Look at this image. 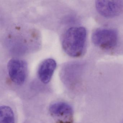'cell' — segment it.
<instances>
[{"label": "cell", "instance_id": "obj_2", "mask_svg": "<svg viewBox=\"0 0 123 123\" xmlns=\"http://www.w3.org/2000/svg\"><path fill=\"white\" fill-rule=\"evenodd\" d=\"M94 45L104 49L114 48L118 40V32L112 29L99 28L94 31L92 36Z\"/></svg>", "mask_w": 123, "mask_h": 123}, {"label": "cell", "instance_id": "obj_4", "mask_svg": "<svg viewBox=\"0 0 123 123\" xmlns=\"http://www.w3.org/2000/svg\"><path fill=\"white\" fill-rule=\"evenodd\" d=\"M96 7L103 17L111 18L119 15L123 9V3L120 0H97Z\"/></svg>", "mask_w": 123, "mask_h": 123}, {"label": "cell", "instance_id": "obj_1", "mask_svg": "<svg viewBox=\"0 0 123 123\" xmlns=\"http://www.w3.org/2000/svg\"><path fill=\"white\" fill-rule=\"evenodd\" d=\"M87 31L82 26L71 27L64 34L62 46L65 52L70 56L78 57L85 52Z\"/></svg>", "mask_w": 123, "mask_h": 123}, {"label": "cell", "instance_id": "obj_5", "mask_svg": "<svg viewBox=\"0 0 123 123\" xmlns=\"http://www.w3.org/2000/svg\"><path fill=\"white\" fill-rule=\"evenodd\" d=\"M57 67V63L54 59L49 58L42 61L38 69V75L43 83L47 84L51 80Z\"/></svg>", "mask_w": 123, "mask_h": 123}, {"label": "cell", "instance_id": "obj_3", "mask_svg": "<svg viewBox=\"0 0 123 123\" xmlns=\"http://www.w3.org/2000/svg\"><path fill=\"white\" fill-rule=\"evenodd\" d=\"M10 78L15 84L23 85L26 80L28 65L26 62L18 59H11L7 65Z\"/></svg>", "mask_w": 123, "mask_h": 123}, {"label": "cell", "instance_id": "obj_7", "mask_svg": "<svg viewBox=\"0 0 123 123\" xmlns=\"http://www.w3.org/2000/svg\"><path fill=\"white\" fill-rule=\"evenodd\" d=\"M0 123H15L14 113L10 107L5 105L0 107Z\"/></svg>", "mask_w": 123, "mask_h": 123}, {"label": "cell", "instance_id": "obj_6", "mask_svg": "<svg viewBox=\"0 0 123 123\" xmlns=\"http://www.w3.org/2000/svg\"><path fill=\"white\" fill-rule=\"evenodd\" d=\"M49 111L52 114L57 116H69L73 114L72 106L67 103L58 102L52 104L49 107Z\"/></svg>", "mask_w": 123, "mask_h": 123}]
</instances>
